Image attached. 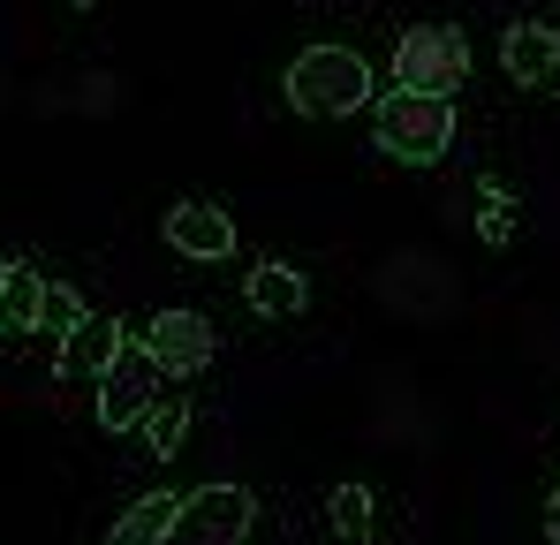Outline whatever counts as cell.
Returning <instances> with one entry per match:
<instances>
[{
    "mask_svg": "<svg viewBox=\"0 0 560 545\" xmlns=\"http://www.w3.org/2000/svg\"><path fill=\"white\" fill-rule=\"evenodd\" d=\"M508 235H515V220H508V189H500V182H485V243L500 251Z\"/></svg>",
    "mask_w": 560,
    "mask_h": 545,
    "instance_id": "16",
    "label": "cell"
},
{
    "mask_svg": "<svg viewBox=\"0 0 560 545\" xmlns=\"http://www.w3.org/2000/svg\"><path fill=\"white\" fill-rule=\"evenodd\" d=\"M38 303H46V280L31 266H8V280H0V334H38Z\"/></svg>",
    "mask_w": 560,
    "mask_h": 545,
    "instance_id": "11",
    "label": "cell"
},
{
    "mask_svg": "<svg viewBox=\"0 0 560 545\" xmlns=\"http://www.w3.org/2000/svg\"><path fill=\"white\" fill-rule=\"evenodd\" d=\"M77 8H92V0H77Z\"/></svg>",
    "mask_w": 560,
    "mask_h": 545,
    "instance_id": "19",
    "label": "cell"
},
{
    "mask_svg": "<svg viewBox=\"0 0 560 545\" xmlns=\"http://www.w3.org/2000/svg\"><path fill=\"white\" fill-rule=\"evenodd\" d=\"M0 280H8V266H0Z\"/></svg>",
    "mask_w": 560,
    "mask_h": 545,
    "instance_id": "20",
    "label": "cell"
},
{
    "mask_svg": "<svg viewBox=\"0 0 560 545\" xmlns=\"http://www.w3.org/2000/svg\"><path fill=\"white\" fill-rule=\"evenodd\" d=\"M372 137L386 160H401V167H432V160H447V144H455V106L440 98V91H386L372 106Z\"/></svg>",
    "mask_w": 560,
    "mask_h": 545,
    "instance_id": "1",
    "label": "cell"
},
{
    "mask_svg": "<svg viewBox=\"0 0 560 545\" xmlns=\"http://www.w3.org/2000/svg\"><path fill=\"white\" fill-rule=\"evenodd\" d=\"M500 69H508L515 84H546V77L560 69L553 31H538V23H508V31H500Z\"/></svg>",
    "mask_w": 560,
    "mask_h": 545,
    "instance_id": "9",
    "label": "cell"
},
{
    "mask_svg": "<svg viewBox=\"0 0 560 545\" xmlns=\"http://www.w3.org/2000/svg\"><path fill=\"white\" fill-rule=\"evenodd\" d=\"M175 508H183L175 492H152V500H137V508H129L98 545H160V538H167V523H175Z\"/></svg>",
    "mask_w": 560,
    "mask_h": 545,
    "instance_id": "12",
    "label": "cell"
},
{
    "mask_svg": "<svg viewBox=\"0 0 560 545\" xmlns=\"http://www.w3.org/2000/svg\"><path fill=\"white\" fill-rule=\"evenodd\" d=\"M553 54H560V23H553Z\"/></svg>",
    "mask_w": 560,
    "mask_h": 545,
    "instance_id": "18",
    "label": "cell"
},
{
    "mask_svg": "<svg viewBox=\"0 0 560 545\" xmlns=\"http://www.w3.org/2000/svg\"><path fill=\"white\" fill-rule=\"evenodd\" d=\"M469 77V46L455 23H417V31H401L394 38V84L401 91H463Z\"/></svg>",
    "mask_w": 560,
    "mask_h": 545,
    "instance_id": "3",
    "label": "cell"
},
{
    "mask_svg": "<svg viewBox=\"0 0 560 545\" xmlns=\"http://www.w3.org/2000/svg\"><path fill=\"white\" fill-rule=\"evenodd\" d=\"M303 303H311V288H303V272H295V266L266 258V266L250 272V311H258V318H295Z\"/></svg>",
    "mask_w": 560,
    "mask_h": 545,
    "instance_id": "10",
    "label": "cell"
},
{
    "mask_svg": "<svg viewBox=\"0 0 560 545\" xmlns=\"http://www.w3.org/2000/svg\"><path fill=\"white\" fill-rule=\"evenodd\" d=\"M364 98H372V69H364V54H349V46H311V54L288 61V106L311 114V121H341V114H357Z\"/></svg>",
    "mask_w": 560,
    "mask_h": 545,
    "instance_id": "2",
    "label": "cell"
},
{
    "mask_svg": "<svg viewBox=\"0 0 560 545\" xmlns=\"http://www.w3.org/2000/svg\"><path fill=\"white\" fill-rule=\"evenodd\" d=\"M250 515H258V500L243 485H197L175 508V523H167L160 545H243L250 538Z\"/></svg>",
    "mask_w": 560,
    "mask_h": 545,
    "instance_id": "4",
    "label": "cell"
},
{
    "mask_svg": "<svg viewBox=\"0 0 560 545\" xmlns=\"http://www.w3.org/2000/svg\"><path fill=\"white\" fill-rule=\"evenodd\" d=\"M152 402H160V363H152V349L129 334L121 357L98 371V425H106V432H137Z\"/></svg>",
    "mask_w": 560,
    "mask_h": 545,
    "instance_id": "5",
    "label": "cell"
},
{
    "mask_svg": "<svg viewBox=\"0 0 560 545\" xmlns=\"http://www.w3.org/2000/svg\"><path fill=\"white\" fill-rule=\"evenodd\" d=\"M121 341H129V326H121V318H98V311H84V318L61 334V379H98L106 363L121 357Z\"/></svg>",
    "mask_w": 560,
    "mask_h": 545,
    "instance_id": "8",
    "label": "cell"
},
{
    "mask_svg": "<svg viewBox=\"0 0 560 545\" xmlns=\"http://www.w3.org/2000/svg\"><path fill=\"white\" fill-rule=\"evenodd\" d=\"M326 523H334V538H372V492L364 485H334L326 492Z\"/></svg>",
    "mask_w": 560,
    "mask_h": 545,
    "instance_id": "14",
    "label": "cell"
},
{
    "mask_svg": "<svg viewBox=\"0 0 560 545\" xmlns=\"http://www.w3.org/2000/svg\"><path fill=\"white\" fill-rule=\"evenodd\" d=\"M546 538L560 545V500H546Z\"/></svg>",
    "mask_w": 560,
    "mask_h": 545,
    "instance_id": "17",
    "label": "cell"
},
{
    "mask_svg": "<svg viewBox=\"0 0 560 545\" xmlns=\"http://www.w3.org/2000/svg\"><path fill=\"white\" fill-rule=\"evenodd\" d=\"M84 318V303H77V288H61V280H46V303H38V326L46 334H69Z\"/></svg>",
    "mask_w": 560,
    "mask_h": 545,
    "instance_id": "15",
    "label": "cell"
},
{
    "mask_svg": "<svg viewBox=\"0 0 560 545\" xmlns=\"http://www.w3.org/2000/svg\"><path fill=\"white\" fill-rule=\"evenodd\" d=\"M189 440V402L183 394H160L152 409H144V448L152 454H175Z\"/></svg>",
    "mask_w": 560,
    "mask_h": 545,
    "instance_id": "13",
    "label": "cell"
},
{
    "mask_svg": "<svg viewBox=\"0 0 560 545\" xmlns=\"http://www.w3.org/2000/svg\"><path fill=\"white\" fill-rule=\"evenodd\" d=\"M144 349H152V363H160V379H197L205 363H212V318H197V311H160L144 334H137Z\"/></svg>",
    "mask_w": 560,
    "mask_h": 545,
    "instance_id": "6",
    "label": "cell"
},
{
    "mask_svg": "<svg viewBox=\"0 0 560 545\" xmlns=\"http://www.w3.org/2000/svg\"><path fill=\"white\" fill-rule=\"evenodd\" d=\"M167 243L183 251V258H228L235 251V220L220 212V205H205V197H183L175 212H167Z\"/></svg>",
    "mask_w": 560,
    "mask_h": 545,
    "instance_id": "7",
    "label": "cell"
}]
</instances>
